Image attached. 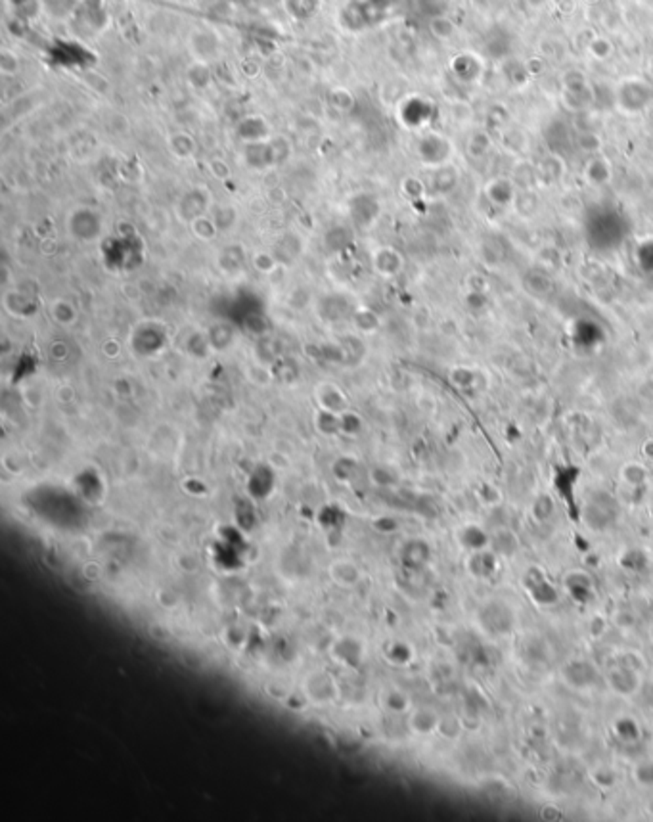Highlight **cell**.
I'll return each instance as SVG.
<instances>
[{
	"mask_svg": "<svg viewBox=\"0 0 653 822\" xmlns=\"http://www.w3.org/2000/svg\"><path fill=\"white\" fill-rule=\"evenodd\" d=\"M621 478H623L624 483H629V485H632V487H638V485H642L644 481H646L647 471H646V468L642 466V464H636V462L624 464L623 470H621Z\"/></svg>",
	"mask_w": 653,
	"mask_h": 822,
	"instance_id": "obj_5",
	"label": "cell"
},
{
	"mask_svg": "<svg viewBox=\"0 0 653 822\" xmlns=\"http://www.w3.org/2000/svg\"><path fill=\"white\" fill-rule=\"evenodd\" d=\"M554 512V502H552V499H550L548 494H542V497H538L536 499V502H534L533 506V514L538 520H546V518L550 516Z\"/></svg>",
	"mask_w": 653,
	"mask_h": 822,
	"instance_id": "obj_6",
	"label": "cell"
},
{
	"mask_svg": "<svg viewBox=\"0 0 653 822\" xmlns=\"http://www.w3.org/2000/svg\"><path fill=\"white\" fill-rule=\"evenodd\" d=\"M529 4H531V6L538 8V6H542V4H546V0H529Z\"/></svg>",
	"mask_w": 653,
	"mask_h": 822,
	"instance_id": "obj_7",
	"label": "cell"
},
{
	"mask_svg": "<svg viewBox=\"0 0 653 822\" xmlns=\"http://www.w3.org/2000/svg\"><path fill=\"white\" fill-rule=\"evenodd\" d=\"M585 175H587L588 182L600 186V184H606L609 180V177H611V167H609V163L606 159H600V157H598V159L588 161L587 169H585Z\"/></svg>",
	"mask_w": 653,
	"mask_h": 822,
	"instance_id": "obj_4",
	"label": "cell"
},
{
	"mask_svg": "<svg viewBox=\"0 0 653 822\" xmlns=\"http://www.w3.org/2000/svg\"><path fill=\"white\" fill-rule=\"evenodd\" d=\"M647 73H650V77H652L653 81V58H650V61H647Z\"/></svg>",
	"mask_w": 653,
	"mask_h": 822,
	"instance_id": "obj_8",
	"label": "cell"
},
{
	"mask_svg": "<svg viewBox=\"0 0 653 822\" xmlns=\"http://www.w3.org/2000/svg\"><path fill=\"white\" fill-rule=\"evenodd\" d=\"M487 196L498 207H508L510 203L515 202V184H513V180L508 179L492 180L487 186Z\"/></svg>",
	"mask_w": 653,
	"mask_h": 822,
	"instance_id": "obj_2",
	"label": "cell"
},
{
	"mask_svg": "<svg viewBox=\"0 0 653 822\" xmlns=\"http://www.w3.org/2000/svg\"><path fill=\"white\" fill-rule=\"evenodd\" d=\"M653 89L652 85L642 79H629L619 85L615 92V102L619 110L624 113L644 112L652 105Z\"/></svg>",
	"mask_w": 653,
	"mask_h": 822,
	"instance_id": "obj_1",
	"label": "cell"
},
{
	"mask_svg": "<svg viewBox=\"0 0 653 822\" xmlns=\"http://www.w3.org/2000/svg\"><path fill=\"white\" fill-rule=\"evenodd\" d=\"M564 177V161L557 156H548L536 165V179L544 180L546 184H554Z\"/></svg>",
	"mask_w": 653,
	"mask_h": 822,
	"instance_id": "obj_3",
	"label": "cell"
}]
</instances>
